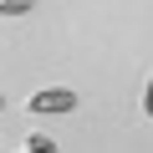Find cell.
<instances>
[{"mask_svg": "<svg viewBox=\"0 0 153 153\" xmlns=\"http://www.w3.org/2000/svg\"><path fill=\"white\" fill-rule=\"evenodd\" d=\"M71 107H76V92H66V87H46V92L31 97V112H41V117H51V112H71Z\"/></svg>", "mask_w": 153, "mask_h": 153, "instance_id": "obj_1", "label": "cell"}, {"mask_svg": "<svg viewBox=\"0 0 153 153\" xmlns=\"http://www.w3.org/2000/svg\"><path fill=\"white\" fill-rule=\"evenodd\" d=\"M26 153H56V143H51L46 133H31V138H26Z\"/></svg>", "mask_w": 153, "mask_h": 153, "instance_id": "obj_2", "label": "cell"}, {"mask_svg": "<svg viewBox=\"0 0 153 153\" xmlns=\"http://www.w3.org/2000/svg\"><path fill=\"white\" fill-rule=\"evenodd\" d=\"M0 16H31V0H0Z\"/></svg>", "mask_w": 153, "mask_h": 153, "instance_id": "obj_3", "label": "cell"}, {"mask_svg": "<svg viewBox=\"0 0 153 153\" xmlns=\"http://www.w3.org/2000/svg\"><path fill=\"white\" fill-rule=\"evenodd\" d=\"M143 112L153 117V76H148V87H143Z\"/></svg>", "mask_w": 153, "mask_h": 153, "instance_id": "obj_4", "label": "cell"}, {"mask_svg": "<svg viewBox=\"0 0 153 153\" xmlns=\"http://www.w3.org/2000/svg\"><path fill=\"white\" fill-rule=\"evenodd\" d=\"M0 102H5V97H0Z\"/></svg>", "mask_w": 153, "mask_h": 153, "instance_id": "obj_5", "label": "cell"}]
</instances>
